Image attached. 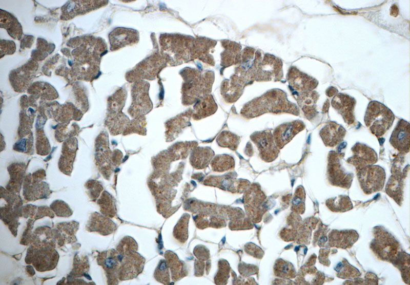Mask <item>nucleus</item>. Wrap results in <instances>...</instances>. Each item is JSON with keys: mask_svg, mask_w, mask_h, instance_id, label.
Masks as SVG:
<instances>
[{"mask_svg": "<svg viewBox=\"0 0 410 285\" xmlns=\"http://www.w3.org/2000/svg\"><path fill=\"white\" fill-rule=\"evenodd\" d=\"M409 123L400 120L394 128L389 139L391 144L402 154L409 151Z\"/></svg>", "mask_w": 410, "mask_h": 285, "instance_id": "17", "label": "nucleus"}, {"mask_svg": "<svg viewBox=\"0 0 410 285\" xmlns=\"http://www.w3.org/2000/svg\"><path fill=\"white\" fill-rule=\"evenodd\" d=\"M352 151L353 155L347 159V162L354 166L357 171L373 165L378 161L375 151L364 144L356 143L352 148Z\"/></svg>", "mask_w": 410, "mask_h": 285, "instance_id": "12", "label": "nucleus"}, {"mask_svg": "<svg viewBox=\"0 0 410 285\" xmlns=\"http://www.w3.org/2000/svg\"><path fill=\"white\" fill-rule=\"evenodd\" d=\"M345 134L344 128L335 122H328L319 132L324 145L331 147L340 143L343 140Z\"/></svg>", "mask_w": 410, "mask_h": 285, "instance_id": "20", "label": "nucleus"}, {"mask_svg": "<svg viewBox=\"0 0 410 285\" xmlns=\"http://www.w3.org/2000/svg\"><path fill=\"white\" fill-rule=\"evenodd\" d=\"M244 85L234 74L230 80L223 81L221 85V93L224 100L229 103L236 102L241 96Z\"/></svg>", "mask_w": 410, "mask_h": 285, "instance_id": "21", "label": "nucleus"}, {"mask_svg": "<svg viewBox=\"0 0 410 285\" xmlns=\"http://www.w3.org/2000/svg\"><path fill=\"white\" fill-rule=\"evenodd\" d=\"M375 229V237L371 244L372 250L379 258L394 262L400 253L398 241L382 227H376Z\"/></svg>", "mask_w": 410, "mask_h": 285, "instance_id": "5", "label": "nucleus"}, {"mask_svg": "<svg viewBox=\"0 0 410 285\" xmlns=\"http://www.w3.org/2000/svg\"><path fill=\"white\" fill-rule=\"evenodd\" d=\"M283 77L282 63L274 55L265 54L257 62L254 80L256 81H279Z\"/></svg>", "mask_w": 410, "mask_h": 285, "instance_id": "9", "label": "nucleus"}, {"mask_svg": "<svg viewBox=\"0 0 410 285\" xmlns=\"http://www.w3.org/2000/svg\"><path fill=\"white\" fill-rule=\"evenodd\" d=\"M204 184L214 186L232 193H242L250 185L248 181L236 179L232 175H226L218 177H209L206 179Z\"/></svg>", "mask_w": 410, "mask_h": 285, "instance_id": "15", "label": "nucleus"}, {"mask_svg": "<svg viewBox=\"0 0 410 285\" xmlns=\"http://www.w3.org/2000/svg\"><path fill=\"white\" fill-rule=\"evenodd\" d=\"M118 262L116 259L109 257L105 261V266L109 270H113L117 266Z\"/></svg>", "mask_w": 410, "mask_h": 285, "instance_id": "41", "label": "nucleus"}, {"mask_svg": "<svg viewBox=\"0 0 410 285\" xmlns=\"http://www.w3.org/2000/svg\"><path fill=\"white\" fill-rule=\"evenodd\" d=\"M240 141V138L238 136L227 130L222 131L216 139L220 146L227 147L233 150L237 149Z\"/></svg>", "mask_w": 410, "mask_h": 285, "instance_id": "33", "label": "nucleus"}, {"mask_svg": "<svg viewBox=\"0 0 410 285\" xmlns=\"http://www.w3.org/2000/svg\"><path fill=\"white\" fill-rule=\"evenodd\" d=\"M329 100H328V101H326V102L325 103V104H324V105L323 106V111L324 112H326L327 111V109L329 108Z\"/></svg>", "mask_w": 410, "mask_h": 285, "instance_id": "44", "label": "nucleus"}, {"mask_svg": "<svg viewBox=\"0 0 410 285\" xmlns=\"http://www.w3.org/2000/svg\"><path fill=\"white\" fill-rule=\"evenodd\" d=\"M166 257L172 273L173 280H177L185 276L183 264L178 259L176 254L168 251L166 253Z\"/></svg>", "mask_w": 410, "mask_h": 285, "instance_id": "30", "label": "nucleus"}, {"mask_svg": "<svg viewBox=\"0 0 410 285\" xmlns=\"http://www.w3.org/2000/svg\"><path fill=\"white\" fill-rule=\"evenodd\" d=\"M139 39V33L135 30L117 28L109 34L111 49L117 50L128 45L135 44L138 42Z\"/></svg>", "mask_w": 410, "mask_h": 285, "instance_id": "18", "label": "nucleus"}, {"mask_svg": "<svg viewBox=\"0 0 410 285\" xmlns=\"http://www.w3.org/2000/svg\"><path fill=\"white\" fill-rule=\"evenodd\" d=\"M358 235L354 230H333L329 235L331 246L346 249L351 248L357 240Z\"/></svg>", "mask_w": 410, "mask_h": 285, "instance_id": "22", "label": "nucleus"}, {"mask_svg": "<svg viewBox=\"0 0 410 285\" xmlns=\"http://www.w3.org/2000/svg\"><path fill=\"white\" fill-rule=\"evenodd\" d=\"M305 128V124L300 120L284 123L277 126L274 130L273 136L275 143L280 149L299 132Z\"/></svg>", "mask_w": 410, "mask_h": 285, "instance_id": "13", "label": "nucleus"}, {"mask_svg": "<svg viewBox=\"0 0 410 285\" xmlns=\"http://www.w3.org/2000/svg\"><path fill=\"white\" fill-rule=\"evenodd\" d=\"M393 174L389 178L385 191L386 193L393 198L397 203L402 200L403 193V174L398 168L393 172Z\"/></svg>", "mask_w": 410, "mask_h": 285, "instance_id": "26", "label": "nucleus"}, {"mask_svg": "<svg viewBox=\"0 0 410 285\" xmlns=\"http://www.w3.org/2000/svg\"><path fill=\"white\" fill-rule=\"evenodd\" d=\"M181 73L184 80L182 87L184 104L191 105L200 98L210 94L214 80L213 72L201 73L198 70L187 68Z\"/></svg>", "mask_w": 410, "mask_h": 285, "instance_id": "2", "label": "nucleus"}, {"mask_svg": "<svg viewBox=\"0 0 410 285\" xmlns=\"http://www.w3.org/2000/svg\"><path fill=\"white\" fill-rule=\"evenodd\" d=\"M395 119L393 112L377 101L369 103L364 116V122L371 132L377 137L383 136L391 127Z\"/></svg>", "mask_w": 410, "mask_h": 285, "instance_id": "4", "label": "nucleus"}, {"mask_svg": "<svg viewBox=\"0 0 410 285\" xmlns=\"http://www.w3.org/2000/svg\"><path fill=\"white\" fill-rule=\"evenodd\" d=\"M195 40L193 37L178 34H163L160 43L163 56L167 61L178 65L193 60Z\"/></svg>", "mask_w": 410, "mask_h": 285, "instance_id": "3", "label": "nucleus"}, {"mask_svg": "<svg viewBox=\"0 0 410 285\" xmlns=\"http://www.w3.org/2000/svg\"><path fill=\"white\" fill-rule=\"evenodd\" d=\"M399 10L396 5H393L391 7V14L393 16H397L398 14Z\"/></svg>", "mask_w": 410, "mask_h": 285, "instance_id": "43", "label": "nucleus"}, {"mask_svg": "<svg viewBox=\"0 0 410 285\" xmlns=\"http://www.w3.org/2000/svg\"><path fill=\"white\" fill-rule=\"evenodd\" d=\"M361 188L366 194H371L381 190L384 185L385 173L378 165H368L357 173Z\"/></svg>", "mask_w": 410, "mask_h": 285, "instance_id": "7", "label": "nucleus"}, {"mask_svg": "<svg viewBox=\"0 0 410 285\" xmlns=\"http://www.w3.org/2000/svg\"><path fill=\"white\" fill-rule=\"evenodd\" d=\"M265 199V195L257 184H252L245 192L243 199L246 209L250 211L258 208Z\"/></svg>", "mask_w": 410, "mask_h": 285, "instance_id": "28", "label": "nucleus"}, {"mask_svg": "<svg viewBox=\"0 0 410 285\" xmlns=\"http://www.w3.org/2000/svg\"><path fill=\"white\" fill-rule=\"evenodd\" d=\"M295 95V98L307 119H312L315 116L317 112L315 104L319 97L318 93L312 90L309 92L296 93Z\"/></svg>", "mask_w": 410, "mask_h": 285, "instance_id": "24", "label": "nucleus"}, {"mask_svg": "<svg viewBox=\"0 0 410 285\" xmlns=\"http://www.w3.org/2000/svg\"><path fill=\"white\" fill-rule=\"evenodd\" d=\"M197 250L195 249V255L200 259L206 260L209 257V253H207L206 249H203V246H197Z\"/></svg>", "mask_w": 410, "mask_h": 285, "instance_id": "40", "label": "nucleus"}, {"mask_svg": "<svg viewBox=\"0 0 410 285\" xmlns=\"http://www.w3.org/2000/svg\"><path fill=\"white\" fill-rule=\"evenodd\" d=\"M214 156V153L210 147H195L191 154L190 161L195 168L202 169L209 165Z\"/></svg>", "mask_w": 410, "mask_h": 285, "instance_id": "27", "label": "nucleus"}, {"mask_svg": "<svg viewBox=\"0 0 410 285\" xmlns=\"http://www.w3.org/2000/svg\"><path fill=\"white\" fill-rule=\"evenodd\" d=\"M344 154L331 151L327 156V178L330 183L342 188H349L353 175L344 169L341 163Z\"/></svg>", "mask_w": 410, "mask_h": 285, "instance_id": "6", "label": "nucleus"}, {"mask_svg": "<svg viewBox=\"0 0 410 285\" xmlns=\"http://www.w3.org/2000/svg\"><path fill=\"white\" fill-rule=\"evenodd\" d=\"M145 260L140 255L133 252L125 255L121 267L122 280L133 278L142 270Z\"/></svg>", "mask_w": 410, "mask_h": 285, "instance_id": "19", "label": "nucleus"}, {"mask_svg": "<svg viewBox=\"0 0 410 285\" xmlns=\"http://www.w3.org/2000/svg\"><path fill=\"white\" fill-rule=\"evenodd\" d=\"M192 115V111L190 113L185 112V113L178 116L177 118L173 119L167 123V131L169 140L171 138H174L175 134H178L181 129L182 130L183 128L186 126L188 123L189 118Z\"/></svg>", "mask_w": 410, "mask_h": 285, "instance_id": "31", "label": "nucleus"}, {"mask_svg": "<svg viewBox=\"0 0 410 285\" xmlns=\"http://www.w3.org/2000/svg\"><path fill=\"white\" fill-rule=\"evenodd\" d=\"M268 112L289 113L298 116L299 110L296 104L288 100L284 91L274 89L245 104L240 112L244 117L248 119Z\"/></svg>", "mask_w": 410, "mask_h": 285, "instance_id": "1", "label": "nucleus"}, {"mask_svg": "<svg viewBox=\"0 0 410 285\" xmlns=\"http://www.w3.org/2000/svg\"><path fill=\"white\" fill-rule=\"evenodd\" d=\"M155 277L158 281L163 284H168L170 282L168 267L165 260H160L155 272Z\"/></svg>", "mask_w": 410, "mask_h": 285, "instance_id": "38", "label": "nucleus"}, {"mask_svg": "<svg viewBox=\"0 0 410 285\" xmlns=\"http://www.w3.org/2000/svg\"><path fill=\"white\" fill-rule=\"evenodd\" d=\"M165 58L158 54L150 56L136 66L127 73L126 77L130 82L142 79L153 80L166 64Z\"/></svg>", "mask_w": 410, "mask_h": 285, "instance_id": "8", "label": "nucleus"}, {"mask_svg": "<svg viewBox=\"0 0 410 285\" xmlns=\"http://www.w3.org/2000/svg\"><path fill=\"white\" fill-rule=\"evenodd\" d=\"M406 254L400 253L394 261L398 263V267L404 279H407L409 281V255L406 257Z\"/></svg>", "mask_w": 410, "mask_h": 285, "instance_id": "39", "label": "nucleus"}, {"mask_svg": "<svg viewBox=\"0 0 410 285\" xmlns=\"http://www.w3.org/2000/svg\"><path fill=\"white\" fill-rule=\"evenodd\" d=\"M212 169L217 172H223L234 167V158L228 155H220L215 156L211 163Z\"/></svg>", "mask_w": 410, "mask_h": 285, "instance_id": "32", "label": "nucleus"}, {"mask_svg": "<svg viewBox=\"0 0 410 285\" xmlns=\"http://www.w3.org/2000/svg\"><path fill=\"white\" fill-rule=\"evenodd\" d=\"M305 192L302 186L297 187L293 200L292 210L298 214H303L304 211Z\"/></svg>", "mask_w": 410, "mask_h": 285, "instance_id": "37", "label": "nucleus"}, {"mask_svg": "<svg viewBox=\"0 0 410 285\" xmlns=\"http://www.w3.org/2000/svg\"><path fill=\"white\" fill-rule=\"evenodd\" d=\"M190 218L188 214H184L174 228L175 237L180 242H184L188 238V223Z\"/></svg>", "mask_w": 410, "mask_h": 285, "instance_id": "36", "label": "nucleus"}, {"mask_svg": "<svg viewBox=\"0 0 410 285\" xmlns=\"http://www.w3.org/2000/svg\"><path fill=\"white\" fill-rule=\"evenodd\" d=\"M149 84L144 80L137 81L132 89V102L129 109L130 114L138 118L149 112L152 107L148 95Z\"/></svg>", "mask_w": 410, "mask_h": 285, "instance_id": "10", "label": "nucleus"}, {"mask_svg": "<svg viewBox=\"0 0 410 285\" xmlns=\"http://www.w3.org/2000/svg\"><path fill=\"white\" fill-rule=\"evenodd\" d=\"M286 79L290 87L296 91V93L312 91L318 84L315 79L293 66L289 69Z\"/></svg>", "mask_w": 410, "mask_h": 285, "instance_id": "14", "label": "nucleus"}, {"mask_svg": "<svg viewBox=\"0 0 410 285\" xmlns=\"http://www.w3.org/2000/svg\"><path fill=\"white\" fill-rule=\"evenodd\" d=\"M217 106L210 94L198 99L193 107L192 116L195 120H200L214 113Z\"/></svg>", "mask_w": 410, "mask_h": 285, "instance_id": "25", "label": "nucleus"}, {"mask_svg": "<svg viewBox=\"0 0 410 285\" xmlns=\"http://www.w3.org/2000/svg\"><path fill=\"white\" fill-rule=\"evenodd\" d=\"M338 90L337 89L333 87L329 88L326 91V94L329 97H331L334 95L336 94Z\"/></svg>", "mask_w": 410, "mask_h": 285, "instance_id": "42", "label": "nucleus"}, {"mask_svg": "<svg viewBox=\"0 0 410 285\" xmlns=\"http://www.w3.org/2000/svg\"><path fill=\"white\" fill-rule=\"evenodd\" d=\"M274 269L275 274L277 276L289 279L295 277L296 272L293 265L282 259L276 261Z\"/></svg>", "mask_w": 410, "mask_h": 285, "instance_id": "34", "label": "nucleus"}, {"mask_svg": "<svg viewBox=\"0 0 410 285\" xmlns=\"http://www.w3.org/2000/svg\"><path fill=\"white\" fill-rule=\"evenodd\" d=\"M250 138L257 146L262 160L270 162L277 158L279 149L275 143L271 131H256L251 135Z\"/></svg>", "mask_w": 410, "mask_h": 285, "instance_id": "11", "label": "nucleus"}, {"mask_svg": "<svg viewBox=\"0 0 410 285\" xmlns=\"http://www.w3.org/2000/svg\"><path fill=\"white\" fill-rule=\"evenodd\" d=\"M327 207L334 212H344L353 208L352 202L347 196L331 198L326 201Z\"/></svg>", "mask_w": 410, "mask_h": 285, "instance_id": "29", "label": "nucleus"}, {"mask_svg": "<svg viewBox=\"0 0 410 285\" xmlns=\"http://www.w3.org/2000/svg\"><path fill=\"white\" fill-rule=\"evenodd\" d=\"M221 43L224 50L221 54V65L225 68L233 65L239 64L241 46L235 42L229 40L222 41Z\"/></svg>", "mask_w": 410, "mask_h": 285, "instance_id": "23", "label": "nucleus"}, {"mask_svg": "<svg viewBox=\"0 0 410 285\" xmlns=\"http://www.w3.org/2000/svg\"><path fill=\"white\" fill-rule=\"evenodd\" d=\"M356 100L344 93H337L332 100V105L348 125L355 123L354 107Z\"/></svg>", "mask_w": 410, "mask_h": 285, "instance_id": "16", "label": "nucleus"}, {"mask_svg": "<svg viewBox=\"0 0 410 285\" xmlns=\"http://www.w3.org/2000/svg\"><path fill=\"white\" fill-rule=\"evenodd\" d=\"M337 276L342 279H353L360 275V273L355 268L351 265L347 261L340 262L335 268Z\"/></svg>", "mask_w": 410, "mask_h": 285, "instance_id": "35", "label": "nucleus"}]
</instances>
